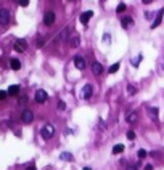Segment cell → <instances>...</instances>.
Segmentation results:
<instances>
[{
	"label": "cell",
	"mask_w": 164,
	"mask_h": 170,
	"mask_svg": "<svg viewBox=\"0 0 164 170\" xmlns=\"http://www.w3.org/2000/svg\"><path fill=\"white\" fill-rule=\"evenodd\" d=\"M21 120L24 122V124H31V122L34 120V112L29 111V109L23 111V114H21Z\"/></svg>",
	"instance_id": "obj_4"
},
{
	"label": "cell",
	"mask_w": 164,
	"mask_h": 170,
	"mask_svg": "<svg viewBox=\"0 0 164 170\" xmlns=\"http://www.w3.org/2000/svg\"><path fill=\"white\" fill-rule=\"evenodd\" d=\"M145 170H153V165H151V164H148V165H145Z\"/></svg>",
	"instance_id": "obj_32"
},
{
	"label": "cell",
	"mask_w": 164,
	"mask_h": 170,
	"mask_svg": "<svg viewBox=\"0 0 164 170\" xmlns=\"http://www.w3.org/2000/svg\"><path fill=\"white\" fill-rule=\"evenodd\" d=\"M118 71H119V63H114V64L108 69V72L109 74H114V72H118Z\"/></svg>",
	"instance_id": "obj_21"
},
{
	"label": "cell",
	"mask_w": 164,
	"mask_h": 170,
	"mask_svg": "<svg viewBox=\"0 0 164 170\" xmlns=\"http://www.w3.org/2000/svg\"><path fill=\"white\" fill-rule=\"evenodd\" d=\"M92 72H93L95 76H101V72H103L101 63H93V64H92Z\"/></svg>",
	"instance_id": "obj_12"
},
{
	"label": "cell",
	"mask_w": 164,
	"mask_h": 170,
	"mask_svg": "<svg viewBox=\"0 0 164 170\" xmlns=\"http://www.w3.org/2000/svg\"><path fill=\"white\" fill-rule=\"evenodd\" d=\"M127 170H137V167H127Z\"/></svg>",
	"instance_id": "obj_36"
},
{
	"label": "cell",
	"mask_w": 164,
	"mask_h": 170,
	"mask_svg": "<svg viewBox=\"0 0 164 170\" xmlns=\"http://www.w3.org/2000/svg\"><path fill=\"white\" fill-rule=\"evenodd\" d=\"M26 48H28V42H26V40L19 39V40L15 42V50H16L18 53H24Z\"/></svg>",
	"instance_id": "obj_3"
},
{
	"label": "cell",
	"mask_w": 164,
	"mask_h": 170,
	"mask_svg": "<svg viewBox=\"0 0 164 170\" xmlns=\"http://www.w3.org/2000/svg\"><path fill=\"white\" fill-rule=\"evenodd\" d=\"M116 11H118V13H122V11H126V5H124V3H119L118 8H116Z\"/></svg>",
	"instance_id": "obj_24"
},
{
	"label": "cell",
	"mask_w": 164,
	"mask_h": 170,
	"mask_svg": "<svg viewBox=\"0 0 164 170\" xmlns=\"http://www.w3.org/2000/svg\"><path fill=\"white\" fill-rule=\"evenodd\" d=\"M45 170H52V169H48V167H47V169H45Z\"/></svg>",
	"instance_id": "obj_38"
},
{
	"label": "cell",
	"mask_w": 164,
	"mask_h": 170,
	"mask_svg": "<svg viewBox=\"0 0 164 170\" xmlns=\"http://www.w3.org/2000/svg\"><path fill=\"white\" fill-rule=\"evenodd\" d=\"M58 109H60V111H64V109H66V103H64V101H60V103H58Z\"/></svg>",
	"instance_id": "obj_25"
},
{
	"label": "cell",
	"mask_w": 164,
	"mask_h": 170,
	"mask_svg": "<svg viewBox=\"0 0 164 170\" xmlns=\"http://www.w3.org/2000/svg\"><path fill=\"white\" fill-rule=\"evenodd\" d=\"M26 170H35V167H34V165H31V167H28Z\"/></svg>",
	"instance_id": "obj_35"
},
{
	"label": "cell",
	"mask_w": 164,
	"mask_h": 170,
	"mask_svg": "<svg viewBox=\"0 0 164 170\" xmlns=\"http://www.w3.org/2000/svg\"><path fill=\"white\" fill-rule=\"evenodd\" d=\"M100 127H101V129H106V125H105V122H103V120H100Z\"/></svg>",
	"instance_id": "obj_33"
},
{
	"label": "cell",
	"mask_w": 164,
	"mask_h": 170,
	"mask_svg": "<svg viewBox=\"0 0 164 170\" xmlns=\"http://www.w3.org/2000/svg\"><path fill=\"white\" fill-rule=\"evenodd\" d=\"M10 67L13 71H19V69H21V61H19V59H16V58L10 59Z\"/></svg>",
	"instance_id": "obj_14"
},
{
	"label": "cell",
	"mask_w": 164,
	"mask_h": 170,
	"mask_svg": "<svg viewBox=\"0 0 164 170\" xmlns=\"http://www.w3.org/2000/svg\"><path fill=\"white\" fill-rule=\"evenodd\" d=\"M137 119H138V114H137V112L134 111V112H130V114L127 116V119H126V120H127V124L134 125V124H135V122H137Z\"/></svg>",
	"instance_id": "obj_15"
},
{
	"label": "cell",
	"mask_w": 164,
	"mask_h": 170,
	"mask_svg": "<svg viewBox=\"0 0 164 170\" xmlns=\"http://www.w3.org/2000/svg\"><path fill=\"white\" fill-rule=\"evenodd\" d=\"M40 133H42L44 140H50L53 135H55V127H53L52 124H45L42 127V130H40Z\"/></svg>",
	"instance_id": "obj_1"
},
{
	"label": "cell",
	"mask_w": 164,
	"mask_h": 170,
	"mask_svg": "<svg viewBox=\"0 0 164 170\" xmlns=\"http://www.w3.org/2000/svg\"><path fill=\"white\" fill-rule=\"evenodd\" d=\"M66 40H69V29L64 28L63 31H61L58 35H56L55 42H66Z\"/></svg>",
	"instance_id": "obj_5"
},
{
	"label": "cell",
	"mask_w": 164,
	"mask_h": 170,
	"mask_svg": "<svg viewBox=\"0 0 164 170\" xmlns=\"http://www.w3.org/2000/svg\"><path fill=\"white\" fill-rule=\"evenodd\" d=\"M163 14H164V10L161 8L159 11H158V14L154 16V21H153V24H151V29H154V28H158V26L161 24V21H163Z\"/></svg>",
	"instance_id": "obj_8"
},
{
	"label": "cell",
	"mask_w": 164,
	"mask_h": 170,
	"mask_svg": "<svg viewBox=\"0 0 164 170\" xmlns=\"http://www.w3.org/2000/svg\"><path fill=\"white\" fill-rule=\"evenodd\" d=\"M151 2H153V0H143V3H145V5H148V3H151Z\"/></svg>",
	"instance_id": "obj_34"
},
{
	"label": "cell",
	"mask_w": 164,
	"mask_h": 170,
	"mask_svg": "<svg viewBox=\"0 0 164 170\" xmlns=\"http://www.w3.org/2000/svg\"><path fill=\"white\" fill-rule=\"evenodd\" d=\"M69 2H73V0H69Z\"/></svg>",
	"instance_id": "obj_40"
},
{
	"label": "cell",
	"mask_w": 164,
	"mask_h": 170,
	"mask_svg": "<svg viewBox=\"0 0 164 170\" xmlns=\"http://www.w3.org/2000/svg\"><path fill=\"white\" fill-rule=\"evenodd\" d=\"M18 93H19V85H10V87H8V95L16 96Z\"/></svg>",
	"instance_id": "obj_17"
},
{
	"label": "cell",
	"mask_w": 164,
	"mask_h": 170,
	"mask_svg": "<svg viewBox=\"0 0 164 170\" xmlns=\"http://www.w3.org/2000/svg\"><path fill=\"white\" fill-rule=\"evenodd\" d=\"M44 45V40H42V39H39V40H37V47H42Z\"/></svg>",
	"instance_id": "obj_31"
},
{
	"label": "cell",
	"mask_w": 164,
	"mask_h": 170,
	"mask_svg": "<svg viewBox=\"0 0 164 170\" xmlns=\"http://www.w3.org/2000/svg\"><path fill=\"white\" fill-rule=\"evenodd\" d=\"M60 159L66 160V162H71V160H73V154H71V153H61V154H60Z\"/></svg>",
	"instance_id": "obj_18"
},
{
	"label": "cell",
	"mask_w": 164,
	"mask_h": 170,
	"mask_svg": "<svg viewBox=\"0 0 164 170\" xmlns=\"http://www.w3.org/2000/svg\"><path fill=\"white\" fill-rule=\"evenodd\" d=\"M121 24H122V28H130V26L134 24V19L130 16H127V18H122V21H121Z\"/></svg>",
	"instance_id": "obj_16"
},
{
	"label": "cell",
	"mask_w": 164,
	"mask_h": 170,
	"mask_svg": "<svg viewBox=\"0 0 164 170\" xmlns=\"http://www.w3.org/2000/svg\"><path fill=\"white\" fill-rule=\"evenodd\" d=\"M148 114L153 119H156L158 117V108H148Z\"/></svg>",
	"instance_id": "obj_20"
},
{
	"label": "cell",
	"mask_w": 164,
	"mask_h": 170,
	"mask_svg": "<svg viewBox=\"0 0 164 170\" xmlns=\"http://www.w3.org/2000/svg\"><path fill=\"white\" fill-rule=\"evenodd\" d=\"M122 151H124V145H116L113 148V154H121Z\"/></svg>",
	"instance_id": "obj_19"
},
{
	"label": "cell",
	"mask_w": 164,
	"mask_h": 170,
	"mask_svg": "<svg viewBox=\"0 0 164 170\" xmlns=\"http://www.w3.org/2000/svg\"><path fill=\"white\" fill-rule=\"evenodd\" d=\"M137 157H138V159H145V157H147V151H145V149H140L138 153H137Z\"/></svg>",
	"instance_id": "obj_22"
},
{
	"label": "cell",
	"mask_w": 164,
	"mask_h": 170,
	"mask_svg": "<svg viewBox=\"0 0 164 170\" xmlns=\"http://www.w3.org/2000/svg\"><path fill=\"white\" fill-rule=\"evenodd\" d=\"M140 61H142V55H138V56H137V58L132 61V64H134V66H138V63H140Z\"/></svg>",
	"instance_id": "obj_26"
},
{
	"label": "cell",
	"mask_w": 164,
	"mask_h": 170,
	"mask_svg": "<svg viewBox=\"0 0 164 170\" xmlns=\"http://www.w3.org/2000/svg\"><path fill=\"white\" fill-rule=\"evenodd\" d=\"M74 66H76L77 69L84 71V69H85V61H84V58H82V56H76V58H74Z\"/></svg>",
	"instance_id": "obj_9"
},
{
	"label": "cell",
	"mask_w": 164,
	"mask_h": 170,
	"mask_svg": "<svg viewBox=\"0 0 164 170\" xmlns=\"http://www.w3.org/2000/svg\"><path fill=\"white\" fill-rule=\"evenodd\" d=\"M53 23H55V13L50 10V11H47L45 16H44V24H45V26H52Z\"/></svg>",
	"instance_id": "obj_6"
},
{
	"label": "cell",
	"mask_w": 164,
	"mask_h": 170,
	"mask_svg": "<svg viewBox=\"0 0 164 170\" xmlns=\"http://www.w3.org/2000/svg\"><path fill=\"white\" fill-rule=\"evenodd\" d=\"M92 92H93V88H92V85H84V88H82V98L84 100H89V98L92 96Z\"/></svg>",
	"instance_id": "obj_10"
},
{
	"label": "cell",
	"mask_w": 164,
	"mask_h": 170,
	"mask_svg": "<svg viewBox=\"0 0 164 170\" xmlns=\"http://www.w3.org/2000/svg\"><path fill=\"white\" fill-rule=\"evenodd\" d=\"M82 170H92V169H90V167H85V169H82Z\"/></svg>",
	"instance_id": "obj_37"
},
{
	"label": "cell",
	"mask_w": 164,
	"mask_h": 170,
	"mask_svg": "<svg viewBox=\"0 0 164 170\" xmlns=\"http://www.w3.org/2000/svg\"><path fill=\"white\" fill-rule=\"evenodd\" d=\"M8 96V92H0V101H3Z\"/></svg>",
	"instance_id": "obj_28"
},
{
	"label": "cell",
	"mask_w": 164,
	"mask_h": 170,
	"mask_svg": "<svg viewBox=\"0 0 164 170\" xmlns=\"http://www.w3.org/2000/svg\"><path fill=\"white\" fill-rule=\"evenodd\" d=\"M92 16H93V11H90V10H89V11H85V13H82V14H80V18H79V19H80V23H82V24H87L89 21H90V18H92Z\"/></svg>",
	"instance_id": "obj_11"
},
{
	"label": "cell",
	"mask_w": 164,
	"mask_h": 170,
	"mask_svg": "<svg viewBox=\"0 0 164 170\" xmlns=\"http://www.w3.org/2000/svg\"><path fill=\"white\" fill-rule=\"evenodd\" d=\"M19 5H21V7H28V5H29V0H19Z\"/></svg>",
	"instance_id": "obj_30"
},
{
	"label": "cell",
	"mask_w": 164,
	"mask_h": 170,
	"mask_svg": "<svg viewBox=\"0 0 164 170\" xmlns=\"http://www.w3.org/2000/svg\"><path fill=\"white\" fill-rule=\"evenodd\" d=\"M10 23V11L7 8H2L0 10V24L2 26H7Z\"/></svg>",
	"instance_id": "obj_2"
},
{
	"label": "cell",
	"mask_w": 164,
	"mask_h": 170,
	"mask_svg": "<svg viewBox=\"0 0 164 170\" xmlns=\"http://www.w3.org/2000/svg\"><path fill=\"white\" fill-rule=\"evenodd\" d=\"M127 93H129V95H135L137 93L135 87H134V85H127Z\"/></svg>",
	"instance_id": "obj_23"
},
{
	"label": "cell",
	"mask_w": 164,
	"mask_h": 170,
	"mask_svg": "<svg viewBox=\"0 0 164 170\" xmlns=\"http://www.w3.org/2000/svg\"><path fill=\"white\" fill-rule=\"evenodd\" d=\"M127 138H129V140H135V133H134L132 130H129V132H127Z\"/></svg>",
	"instance_id": "obj_27"
},
{
	"label": "cell",
	"mask_w": 164,
	"mask_h": 170,
	"mask_svg": "<svg viewBox=\"0 0 164 170\" xmlns=\"http://www.w3.org/2000/svg\"><path fill=\"white\" fill-rule=\"evenodd\" d=\"M79 43H80V39H79V35H77V34H74V35H71V37H69V45L73 47V48L79 47Z\"/></svg>",
	"instance_id": "obj_13"
},
{
	"label": "cell",
	"mask_w": 164,
	"mask_h": 170,
	"mask_svg": "<svg viewBox=\"0 0 164 170\" xmlns=\"http://www.w3.org/2000/svg\"><path fill=\"white\" fill-rule=\"evenodd\" d=\"M47 98H48V95H47L45 90H37L35 92V101H37V103H40V104L45 103Z\"/></svg>",
	"instance_id": "obj_7"
},
{
	"label": "cell",
	"mask_w": 164,
	"mask_h": 170,
	"mask_svg": "<svg viewBox=\"0 0 164 170\" xmlns=\"http://www.w3.org/2000/svg\"><path fill=\"white\" fill-rule=\"evenodd\" d=\"M15 2H18V3H19V0H15Z\"/></svg>",
	"instance_id": "obj_39"
},
{
	"label": "cell",
	"mask_w": 164,
	"mask_h": 170,
	"mask_svg": "<svg viewBox=\"0 0 164 170\" xmlns=\"http://www.w3.org/2000/svg\"><path fill=\"white\" fill-rule=\"evenodd\" d=\"M28 103V96H21L19 98V104H26Z\"/></svg>",
	"instance_id": "obj_29"
}]
</instances>
